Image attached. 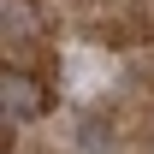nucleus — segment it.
Segmentation results:
<instances>
[{"mask_svg":"<svg viewBox=\"0 0 154 154\" xmlns=\"http://www.w3.org/2000/svg\"><path fill=\"white\" fill-rule=\"evenodd\" d=\"M0 107H6V119L30 125V119L48 113V89H42L36 77H24V71H6L0 77Z\"/></svg>","mask_w":154,"mask_h":154,"instance_id":"obj_1","label":"nucleus"}]
</instances>
